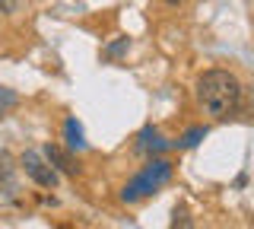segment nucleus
<instances>
[{
	"mask_svg": "<svg viewBox=\"0 0 254 229\" xmlns=\"http://www.w3.org/2000/svg\"><path fill=\"white\" fill-rule=\"evenodd\" d=\"M197 99L206 108V115L226 121L242 105V83L229 70H219V67L206 70V74H200V80H197Z\"/></svg>",
	"mask_w": 254,
	"mask_h": 229,
	"instance_id": "f257e3e1",
	"label": "nucleus"
},
{
	"mask_svg": "<svg viewBox=\"0 0 254 229\" xmlns=\"http://www.w3.org/2000/svg\"><path fill=\"white\" fill-rule=\"evenodd\" d=\"M169 178H172V162H169V159H149L146 169H143L133 181H127V185H124L121 201L133 204V201H140V197L156 194V191H159V188H162Z\"/></svg>",
	"mask_w": 254,
	"mask_h": 229,
	"instance_id": "f03ea898",
	"label": "nucleus"
},
{
	"mask_svg": "<svg viewBox=\"0 0 254 229\" xmlns=\"http://www.w3.org/2000/svg\"><path fill=\"white\" fill-rule=\"evenodd\" d=\"M22 169H26V175L35 181V185H42V188H54L58 185V172L51 169V165H48V159H42V156L38 153H22Z\"/></svg>",
	"mask_w": 254,
	"mask_h": 229,
	"instance_id": "7ed1b4c3",
	"label": "nucleus"
},
{
	"mask_svg": "<svg viewBox=\"0 0 254 229\" xmlns=\"http://www.w3.org/2000/svg\"><path fill=\"white\" fill-rule=\"evenodd\" d=\"M45 159H48V165H51L54 172H64V175H76V172H79V165H76L73 156H70L67 150L54 147V144L45 147Z\"/></svg>",
	"mask_w": 254,
	"mask_h": 229,
	"instance_id": "20e7f679",
	"label": "nucleus"
},
{
	"mask_svg": "<svg viewBox=\"0 0 254 229\" xmlns=\"http://www.w3.org/2000/svg\"><path fill=\"white\" fill-rule=\"evenodd\" d=\"M137 150L140 153H159V150H165V140L159 137L156 128H143L137 137Z\"/></svg>",
	"mask_w": 254,
	"mask_h": 229,
	"instance_id": "39448f33",
	"label": "nucleus"
},
{
	"mask_svg": "<svg viewBox=\"0 0 254 229\" xmlns=\"http://www.w3.org/2000/svg\"><path fill=\"white\" fill-rule=\"evenodd\" d=\"M64 137H67V147H70V150H86L83 128H79L76 118H67V121H64Z\"/></svg>",
	"mask_w": 254,
	"mask_h": 229,
	"instance_id": "423d86ee",
	"label": "nucleus"
},
{
	"mask_svg": "<svg viewBox=\"0 0 254 229\" xmlns=\"http://www.w3.org/2000/svg\"><path fill=\"white\" fill-rule=\"evenodd\" d=\"M172 229H194V217L181 207V210H175V217H172Z\"/></svg>",
	"mask_w": 254,
	"mask_h": 229,
	"instance_id": "0eeeda50",
	"label": "nucleus"
},
{
	"mask_svg": "<svg viewBox=\"0 0 254 229\" xmlns=\"http://www.w3.org/2000/svg\"><path fill=\"white\" fill-rule=\"evenodd\" d=\"M16 102H19V99H16V92H13V89H6V86H0V118L10 112Z\"/></svg>",
	"mask_w": 254,
	"mask_h": 229,
	"instance_id": "6e6552de",
	"label": "nucleus"
},
{
	"mask_svg": "<svg viewBox=\"0 0 254 229\" xmlns=\"http://www.w3.org/2000/svg\"><path fill=\"white\" fill-rule=\"evenodd\" d=\"M203 137H206V128H190L185 137H181V147H197Z\"/></svg>",
	"mask_w": 254,
	"mask_h": 229,
	"instance_id": "1a4fd4ad",
	"label": "nucleus"
},
{
	"mask_svg": "<svg viewBox=\"0 0 254 229\" xmlns=\"http://www.w3.org/2000/svg\"><path fill=\"white\" fill-rule=\"evenodd\" d=\"M22 0H0V16H13L16 10H19Z\"/></svg>",
	"mask_w": 254,
	"mask_h": 229,
	"instance_id": "9d476101",
	"label": "nucleus"
},
{
	"mask_svg": "<svg viewBox=\"0 0 254 229\" xmlns=\"http://www.w3.org/2000/svg\"><path fill=\"white\" fill-rule=\"evenodd\" d=\"M6 178H10V156L0 153V181H6Z\"/></svg>",
	"mask_w": 254,
	"mask_h": 229,
	"instance_id": "9b49d317",
	"label": "nucleus"
},
{
	"mask_svg": "<svg viewBox=\"0 0 254 229\" xmlns=\"http://www.w3.org/2000/svg\"><path fill=\"white\" fill-rule=\"evenodd\" d=\"M121 51H127V38H121V42H115V45H111V48H108V58H118Z\"/></svg>",
	"mask_w": 254,
	"mask_h": 229,
	"instance_id": "f8f14e48",
	"label": "nucleus"
},
{
	"mask_svg": "<svg viewBox=\"0 0 254 229\" xmlns=\"http://www.w3.org/2000/svg\"><path fill=\"white\" fill-rule=\"evenodd\" d=\"M169 3H172V6H175V3H181V0H169Z\"/></svg>",
	"mask_w": 254,
	"mask_h": 229,
	"instance_id": "ddd939ff",
	"label": "nucleus"
}]
</instances>
